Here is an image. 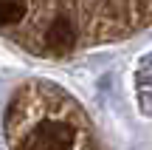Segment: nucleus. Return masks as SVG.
Wrapping results in <instances>:
<instances>
[{
    "label": "nucleus",
    "instance_id": "1",
    "mask_svg": "<svg viewBox=\"0 0 152 150\" xmlns=\"http://www.w3.org/2000/svg\"><path fill=\"white\" fill-rule=\"evenodd\" d=\"M76 130L65 122H45L34 128L23 142V150H73Z\"/></svg>",
    "mask_w": 152,
    "mask_h": 150
},
{
    "label": "nucleus",
    "instance_id": "3",
    "mask_svg": "<svg viewBox=\"0 0 152 150\" xmlns=\"http://www.w3.org/2000/svg\"><path fill=\"white\" fill-rule=\"evenodd\" d=\"M26 0H0V26H14L26 17Z\"/></svg>",
    "mask_w": 152,
    "mask_h": 150
},
{
    "label": "nucleus",
    "instance_id": "2",
    "mask_svg": "<svg viewBox=\"0 0 152 150\" xmlns=\"http://www.w3.org/2000/svg\"><path fill=\"white\" fill-rule=\"evenodd\" d=\"M73 43H76L73 23L68 20V17H54L48 31H45V45H48L51 51H56V54H62V51H71Z\"/></svg>",
    "mask_w": 152,
    "mask_h": 150
}]
</instances>
